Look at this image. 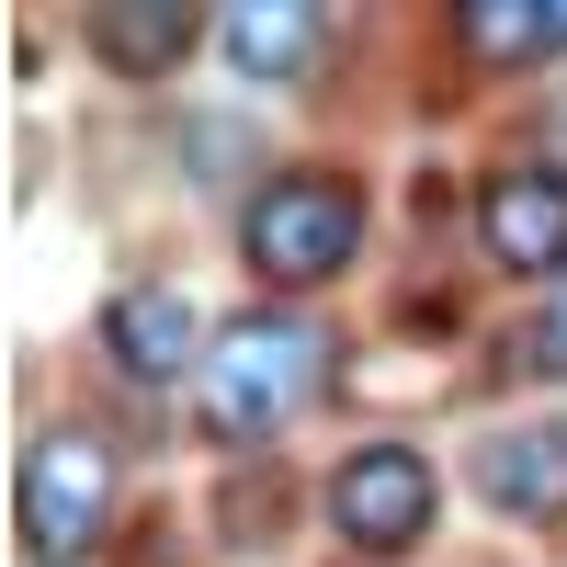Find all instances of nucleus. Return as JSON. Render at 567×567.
Here are the masks:
<instances>
[{"mask_svg":"<svg viewBox=\"0 0 567 567\" xmlns=\"http://www.w3.org/2000/svg\"><path fill=\"white\" fill-rule=\"evenodd\" d=\"M477 488L511 511V523H545V511H567V420L488 432V443H477Z\"/></svg>","mask_w":567,"mask_h":567,"instance_id":"nucleus-7","label":"nucleus"},{"mask_svg":"<svg viewBox=\"0 0 567 567\" xmlns=\"http://www.w3.org/2000/svg\"><path fill=\"white\" fill-rule=\"evenodd\" d=\"M318 329L307 318H239L216 341V363H205V432L216 443H272L284 420L307 409V386H318Z\"/></svg>","mask_w":567,"mask_h":567,"instance_id":"nucleus-1","label":"nucleus"},{"mask_svg":"<svg viewBox=\"0 0 567 567\" xmlns=\"http://www.w3.org/2000/svg\"><path fill=\"white\" fill-rule=\"evenodd\" d=\"M511 352H523L534 374H567V284H556V296L523 318V341H511Z\"/></svg>","mask_w":567,"mask_h":567,"instance_id":"nucleus-11","label":"nucleus"},{"mask_svg":"<svg viewBox=\"0 0 567 567\" xmlns=\"http://www.w3.org/2000/svg\"><path fill=\"white\" fill-rule=\"evenodd\" d=\"M239 239H250V261H261L272 284H329V272L363 250V205H352L329 171H284V182L250 194Z\"/></svg>","mask_w":567,"mask_h":567,"instance_id":"nucleus-3","label":"nucleus"},{"mask_svg":"<svg viewBox=\"0 0 567 567\" xmlns=\"http://www.w3.org/2000/svg\"><path fill=\"white\" fill-rule=\"evenodd\" d=\"M329 0H227V69L239 80H296L318 58Z\"/></svg>","mask_w":567,"mask_h":567,"instance_id":"nucleus-9","label":"nucleus"},{"mask_svg":"<svg viewBox=\"0 0 567 567\" xmlns=\"http://www.w3.org/2000/svg\"><path fill=\"white\" fill-rule=\"evenodd\" d=\"M329 523H341V545H363V556L420 545L432 534V465L409 443H363L341 477H329Z\"/></svg>","mask_w":567,"mask_h":567,"instance_id":"nucleus-4","label":"nucleus"},{"mask_svg":"<svg viewBox=\"0 0 567 567\" xmlns=\"http://www.w3.org/2000/svg\"><path fill=\"white\" fill-rule=\"evenodd\" d=\"M465 12V45H477V58H545V0H454Z\"/></svg>","mask_w":567,"mask_h":567,"instance_id":"nucleus-10","label":"nucleus"},{"mask_svg":"<svg viewBox=\"0 0 567 567\" xmlns=\"http://www.w3.org/2000/svg\"><path fill=\"white\" fill-rule=\"evenodd\" d=\"M545 45H567V0H545Z\"/></svg>","mask_w":567,"mask_h":567,"instance_id":"nucleus-12","label":"nucleus"},{"mask_svg":"<svg viewBox=\"0 0 567 567\" xmlns=\"http://www.w3.org/2000/svg\"><path fill=\"white\" fill-rule=\"evenodd\" d=\"M194 23H205L194 0H91V58L125 69V80H171Z\"/></svg>","mask_w":567,"mask_h":567,"instance_id":"nucleus-8","label":"nucleus"},{"mask_svg":"<svg viewBox=\"0 0 567 567\" xmlns=\"http://www.w3.org/2000/svg\"><path fill=\"white\" fill-rule=\"evenodd\" d=\"M477 227H488V261H499V272H556V284H567V171H545V159L488 171Z\"/></svg>","mask_w":567,"mask_h":567,"instance_id":"nucleus-5","label":"nucleus"},{"mask_svg":"<svg viewBox=\"0 0 567 567\" xmlns=\"http://www.w3.org/2000/svg\"><path fill=\"white\" fill-rule=\"evenodd\" d=\"M12 523H23V556H80V545H103L114 523V443L103 432H45L23 454V488H12Z\"/></svg>","mask_w":567,"mask_h":567,"instance_id":"nucleus-2","label":"nucleus"},{"mask_svg":"<svg viewBox=\"0 0 567 567\" xmlns=\"http://www.w3.org/2000/svg\"><path fill=\"white\" fill-rule=\"evenodd\" d=\"M103 352L125 363V374H148V386H171V374H205L216 352H205V318L171 296V284H125V296L103 307Z\"/></svg>","mask_w":567,"mask_h":567,"instance_id":"nucleus-6","label":"nucleus"}]
</instances>
